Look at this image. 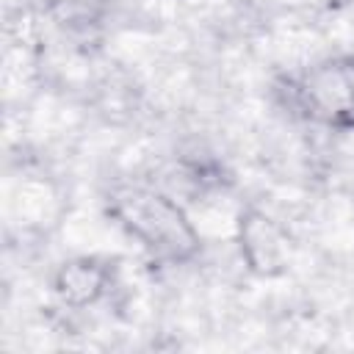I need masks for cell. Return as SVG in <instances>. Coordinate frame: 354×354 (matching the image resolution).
Segmentation results:
<instances>
[{"mask_svg":"<svg viewBox=\"0 0 354 354\" xmlns=\"http://www.w3.org/2000/svg\"><path fill=\"white\" fill-rule=\"evenodd\" d=\"M108 216L163 266L191 263L202 238L177 199L147 185H119L108 196Z\"/></svg>","mask_w":354,"mask_h":354,"instance_id":"6da1fadb","label":"cell"},{"mask_svg":"<svg viewBox=\"0 0 354 354\" xmlns=\"http://www.w3.org/2000/svg\"><path fill=\"white\" fill-rule=\"evenodd\" d=\"M293 105L326 130H354V55H335L304 69L293 86Z\"/></svg>","mask_w":354,"mask_h":354,"instance_id":"7a4b0ae2","label":"cell"},{"mask_svg":"<svg viewBox=\"0 0 354 354\" xmlns=\"http://www.w3.org/2000/svg\"><path fill=\"white\" fill-rule=\"evenodd\" d=\"M238 243L246 268L257 277H277L288 266V235L268 213L246 207L238 218Z\"/></svg>","mask_w":354,"mask_h":354,"instance_id":"3957f363","label":"cell"},{"mask_svg":"<svg viewBox=\"0 0 354 354\" xmlns=\"http://www.w3.org/2000/svg\"><path fill=\"white\" fill-rule=\"evenodd\" d=\"M113 285V263L97 254L64 260L53 274V293L64 307L88 310L100 304Z\"/></svg>","mask_w":354,"mask_h":354,"instance_id":"277c9868","label":"cell"}]
</instances>
